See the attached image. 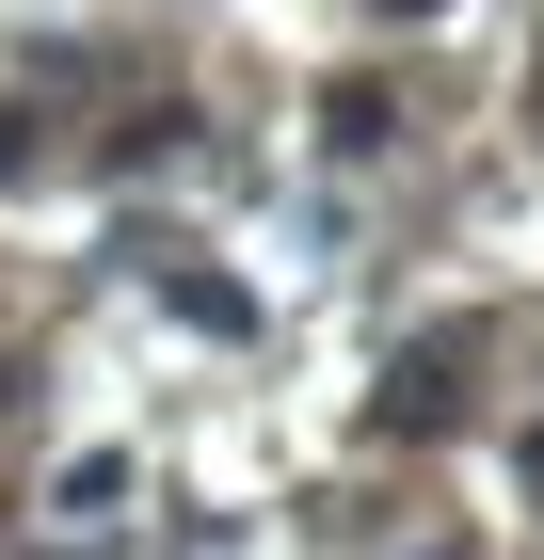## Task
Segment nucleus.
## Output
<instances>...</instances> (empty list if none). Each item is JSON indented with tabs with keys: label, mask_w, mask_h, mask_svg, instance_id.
<instances>
[{
	"label": "nucleus",
	"mask_w": 544,
	"mask_h": 560,
	"mask_svg": "<svg viewBox=\"0 0 544 560\" xmlns=\"http://www.w3.org/2000/svg\"><path fill=\"white\" fill-rule=\"evenodd\" d=\"M464 352H481V337H464V320H449V337H417V352H401V369H384L369 432H449V417H464Z\"/></svg>",
	"instance_id": "1"
},
{
	"label": "nucleus",
	"mask_w": 544,
	"mask_h": 560,
	"mask_svg": "<svg viewBox=\"0 0 544 560\" xmlns=\"http://www.w3.org/2000/svg\"><path fill=\"white\" fill-rule=\"evenodd\" d=\"M161 304H176V320H193V337H256V304L224 289V272H161Z\"/></svg>",
	"instance_id": "2"
},
{
	"label": "nucleus",
	"mask_w": 544,
	"mask_h": 560,
	"mask_svg": "<svg viewBox=\"0 0 544 560\" xmlns=\"http://www.w3.org/2000/svg\"><path fill=\"white\" fill-rule=\"evenodd\" d=\"M128 513V465H113V448H96V465H65V528H113Z\"/></svg>",
	"instance_id": "3"
},
{
	"label": "nucleus",
	"mask_w": 544,
	"mask_h": 560,
	"mask_svg": "<svg viewBox=\"0 0 544 560\" xmlns=\"http://www.w3.org/2000/svg\"><path fill=\"white\" fill-rule=\"evenodd\" d=\"M384 16H432V0H384Z\"/></svg>",
	"instance_id": "4"
}]
</instances>
